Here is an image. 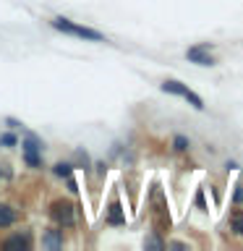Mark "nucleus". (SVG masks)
<instances>
[{
	"mask_svg": "<svg viewBox=\"0 0 243 251\" xmlns=\"http://www.w3.org/2000/svg\"><path fill=\"white\" fill-rule=\"evenodd\" d=\"M50 26H52V29H58V31H63V34H71V37L86 39V42H107L102 31L92 29V26H84V24H76V21L66 19V16H55V19L50 21Z\"/></svg>",
	"mask_w": 243,
	"mask_h": 251,
	"instance_id": "f257e3e1",
	"label": "nucleus"
},
{
	"mask_svg": "<svg viewBox=\"0 0 243 251\" xmlns=\"http://www.w3.org/2000/svg\"><path fill=\"white\" fill-rule=\"evenodd\" d=\"M160 89H162L165 94H175V97L186 100L194 110H204V100L191 89V86H186L183 81H178V78H165V81L160 84Z\"/></svg>",
	"mask_w": 243,
	"mask_h": 251,
	"instance_id": "f03ea898",
	"label": "nucleus"
},
{
	"mask_svg": "<svg viewBox=\"0 0 243 251\" xmlns=\"http://www.w3.org/2000/svg\"><path fill=\"white\" fill-rule=\"evenodd\" d=\"M50 220L58 227H73L76 225V204L71 199H55L50 204Z\"/></svg>",
	"mask_w": 243,
	"mask_h": 251,
	"instance_id": "7ed1b4c3",
	"label": "nucleus"
},
{
	"mask_svg": "<svg viewBox=\"0 0 243 251\" xmlns=\"http://www.w3.org/2000/svg\"><path fill=\"white\" fill-rule=\"evenodd\" d=\"M31 246H34V238H31L29 230H16L13 235H5L0 241V249L5 251H29Z\"/></svg>",
	"mask_w": 243,
	"mask_h": 251,
	"instance_id": "20e7f679",
	"label": "nucleus"
},
{
	"mask_svg": "<svg viewBox=\"0 0 243 251\" xmlns=\"http://www.w3.org/2000/svg\"><path fill=\"white\" fill-rule=\"evenodd\" d=\"M209 50H212V45H194V47H188L186 50V58L191 60V63H196V66H204V68H212V66H217V60L209 55Z\"/></svg>",
	"mask_w": 243,
	"mask_h": 251,
	"instance_id": "39448f33",
	"label": "nucleus"
},
{
	"mask_svg": "<svg viewBox=\"0 0 243 251\" xmlns=\"http://www.w3.org/2000/svg\"><path fill=\"white\" fill-rule=\"evenodd\" d=\"M66 246V235H63V227H47L42 233V249H50V251H58Z\"/></svg>",
	"mask_w": 243,
	"mask_h": 251,
	"instance_id": "423d86ee",
	"label": "nucleus"
},
{
	"mask_svg": "<svg viewBox=\"0 0 243 251\" xmlns=\"http://www.w3.org/2000/svg\"><path fill=\"white\" fill-rule=\"evenodd\" d=\"M19 223V209L8 201H0V230H8Z\"/></svg>",
	"mask_w": 243,
	"mask_h": 251,
	"instance_id": "0eeeda50",
	"label": "nucleus"
},
{
	"mask_svg": "<svg viewBox=\"0 0 243 251\" xmlns=\"http://www.w3.org/2000/svg\"><path fill=\"white\" fill-rule=\"evenodd\" d=\"M105 223L107 225H125V212H123V207H121L118 199L110 201V207L105 212Z\"/></svg>",
	"mask_w": 243,
	"mask_h": 251,
	"instance_id": "6e6552de",
	"label": "nucleus"
},
{
	"mask_svg": "<svg viewBox=\"0 0 243 251\" xmlns=\"http://www.w3.org/2000/svg\"><path fill=\"white\" fill-rule=\"evenodd\" d=\"M21 152H45V141L37 136V133L26 131L21 139Z\"/></svg>",
	"mask_w": 243,
	"mask_h": 251,
	"instance_id": "1a4fd4ad",
	"label": "nucleus"
},
{
	"mask_svg": "<svg viewBox=\"0 0 243 251\" xmlns=\"http://www.w3.org/2000/svg\"><path fill=\"white\" fill-rule=\"evenodd\" d=\"M227 225H230V233L243 238V209L241 207H233L230 212V220H227Z\"/></svg>",
	"mask_w": 243,
	"mask_h": 251,
	"instance_id": "9d476101",
	"label": "nucleus"
},
{
	"mask_svg": "<svg viewBox=\"0 0 243 251\" xmlns=\"http://www.w3.org/2000/svg\"><path fill=\"white\" fill-rule=\"evenodd\" d=\"M73 170H76V165L71 162V160H60V162L52 165V176L55 178H63V180H66L68 176H73Z\"/></svg>",
	"mask_w": 243,
	"mask_h": 251,
	"instance_id": "9b49d317",
	"label": "nucleus"
},
{
	"mask_svg": "<svg viewBox=\"0 0 243 251\" xmlns=\"http://www.w3.org/2000/svg\"><path fill=\"white\" fill-rule=\"evenodd\" d=\"M170 144H172V152H178V154H186V152H191V139H188V136H183V133H175Z\"/></svg>",
	"mask_w": 243,
	"mask_h": 251,
	"instance_id": "f8f14e48",
	"label": "nucleus"
},
{
	"mask_svg": "<svg viewBox=\"0 0 243 251\" xmlns=\"http://www.w3.org/2000/svg\"><path fill=\"white\" fill-rule=\"evenodd\" d=\"M24 154V165L31 170H39L45 168V160H42V152H21Z\"/></svg>",
	"mask_w": 243,
	"mask_h": 251,
	"instance_id": "ddd939ff",
	"label": "nucleus"
},
{
	"mask_svg": "<svg viewBox=\"0 0 243 251\" xmlns=\"http://www.w3.org/2000/svg\"><path fill=\"white\" fill-rule=\"evenodd\" d=\"M165 243H168V241L160 235V230H154V233H149L144 238V249H157V251H160V249H165Z\"/></svg>",
	"mask_w": 243,
	"mask_h": 251,
	"instance_id": "4468645a",
	"label": "nucleus"
},
{
	"mask_svg": "<svg viewBox=\"0 0 243 251\" xmlns=\"http://www.w3.org/2000/svg\"><path fill=\"white\" fill-rule=\"evenodd\" d=\"M16 144H19V136H16V131H5V133H0V147L3 149H13Z\"/></svg>",
	"mask_w": 243,
	"mask_h": 251,
	"instance_id": "2eb2a0df",
	"label": "nucleus"
},
{
	"mask_svg": "<svg viewBox=\"0 0 243 251\" xmlns=\"http://www.w3.org/2000/svg\"><path fill=\"white\" fill-rule=\"evenodd\" d=\"M73 157H76V162H73L76 168H84V170H89V168H92V160H89V154H86L84 149H76Z\"/></svg>",
	"mask_w": 243,
	"mask_h": 251,
	"instance_id": "dca6fc26",
	"label": "nucleus"
},
{
	"mask_svg": "<svg viewBox=\"0 0 243 251\" xmlns=\"http://www.w3.org/2000/svg\"><path fill=\"white\" fill-rule=\"evenodd\" d=\"M230 204H233V207H243V178H238V183H235V191L230 196Z\"/></svg>",
	"mask_w": 243,
	"mask_h": 251,
	"instance_id": "f3484780",
	"label": "nucleus"
},
{
	"mask_svg": "<svg viewBox=\"0 0 243 251\" xmlns=\"http://www.w3.org/2000/svg\"><path fill=\"white\" fill-rule=\"evenodd\" d=\"M66 186H68V194H73V196L78 194V183H76V178H73V176H68V178H66Z\"/></svg>",
	"mask_w": 243,
	"mask_h": 251,
	"instance_id": "a211bd4d",
	"label": "nucleus"
},
{
	"mask_svg": "<svg viewBox=\"0 0 243 251\" xmlns=\"http://www.w3.org/2000/svg\"><path fill=\"white\" fill-rule=\"evenodd\" d=\"M5 123H8V128H13V131H24V123L16 121V118H5Z\"/></svg>",
	"mask_w": 243,
	"mask_h": 251,
	"instance_id": "6ab92c4d",
	"label": "nucleus"
},
{
	"mask_svg": "<svg viewBox=\"0 0 243 251\" xmlns=\"http://www.w3.org/2000/svg\"><path fill=\"white\" fill-rule=\"evenodd\" d=\"M196 207L207 209V201H204V188H199V194H196Z\"/></svg>",
	"mask_w": 243,
	"mask_h": 251,
	"instance_id": "aec40b11",
	"label": "nucleus"
},
{
	"mask_svg": "<svg viewBox=\"0 0 243 251\" xmlns=\"http://www.w3.org/2000/svg\"><path fill=\"white\" fill-rule=\"evenodd\" d=\"M94 168H97V173H99V176H105V173H107V165H105V162H97Z\"/></svg>",
	"mask_w": 243,
	"mask_h": 251,
	"instance_id": "412c9836",
	"label": "nucleus"
},
{
	"mask_svg": "<svg viewBox=\"0 0 243 251\" xmlns=\"http://www.w3.org/2000/svg\"><path fill=\"white\" fill-rule=\"evenodd\" d=\"M225 168H227V170H238V162H235V160H227Z\"/></svg>",
	"mask_w": 243,
	"mask_h": 251,
	"instance_id": "4be33fe9",
	"label": "nucleus"
},
{
	"mask_svg": "<svg viewBox=\"0 0 243 251\" xmlns=\"http://www.w3.org/2000/svg\"><path fill=\"white\" fill-rule=\"evenodd\" d=\"M0 178H3V168H0Z\"/></svg>",
	"mask_w": 243,
	"mask_h": 251,
	"instance_id": "5701e85b",
	"label": "nucleus"
}]
</instances>
